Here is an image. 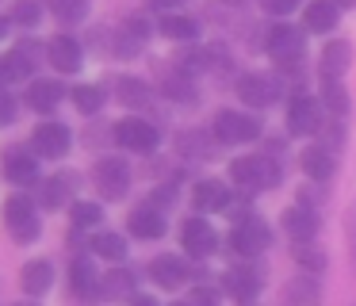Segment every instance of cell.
<instances>
[{
	"mask_svg": "<svg viewBox=\"0 0 356 306\" xmlns=\"http://www.w3.org/2000/svg\"><path fill=\"white\" fill-rule=\"evenodd\" d=\"M280 180H284V161L276 153H245L230 161V188L245 199L272 191Z\"/></svg>",
	"mask_w": 356,
	"mask_h": 306,
	"instance_id": "obj_1",
	"label": "cell"
},
{
	"mask_svg": "<svg viewBox=\"0 0 356 306\" xmlns=\"http://www.w3.org/2000/svg\"><path fill=\"white\" fill-rule=\"evenodd\" d=\"M264 54H268L284 73H295L302 54H307V31L291 27L287 19H280L276 27H268V35H264Z\"/></svg>",
	"mask_w": 356,
	"mask_h": 306,
	"instance_id": "obj_2",
	"label": "cell"
},
{
	"mask_svg": "<svg viewBox=\"0 0 356 306\" xmlns=\"http://www.w3.org/2000/svg\"><path fill=\"white\" fill-rule=\"evenodd\" d=\"M4 226L16 237V245H31L42 234V218H39V203L31 191H16L4 199Z\"/></svg>",
	"mask_w": 356,
	"mask_h": 306,
	"instance_id": "obj_3",
	"label": "cell"
},
{
	"mask_svg": "<svg viewBox=\"0 0 356 306\" xmlns=\"http://www.w3.org/2000/svg\"><path fill=\"white\" fill-rule=\"evenodd\" d=\"M234 218V230H230V249L238 252V257H261L264 249L272 245V230H268V222L261 218V214H253V211H234L230 214Z\"/></svg>",
	"mask_w": 356,
	"mask_h": 306,
	"instance_id": "obj_4",
	"label": "cell"
},
{
	"mask_svg": "<svg viewBox=\"0 0 356 306\" xmlns=\"http://www.w3.org/2000/svg\"><path fill=\"white\" fill-rule=\"evenodd\" d=\"M211 138L215 145H245L253 138H261V122L249 111H234V107H218L211 115Z\"/></svg>",
	"mask_w": 356,
	"mask_h": 306,
	"instance_id": "obj_5",
	"label": "cell"
},
{
	"mask_svg": "<svg viewBox=\"0 0 356 306\" xmlns=\"http://www.w3.org/2000/svg\"><path fill=\"white\" fill-rule=\"evenodd\" d=\"M111 142L123 153H154L161 145V130L149 119H142V115H127V119H119L111 127Z\"/></svg>",
	"mask_w": 356,
	"mask_h": 306,
	"instance_id": "obj_6",
	"label": "cell"
},
{
	"mask_svg": "<svg viewBox=\"0 0 356 306\" xmlns=\"http://www.w3.org/2000/svg\"><path fill=\"white\" fill-rule=\"evenodd\" d=\"M284 88H287V81H280L276 73H241L238 84H234L238 99L245 107H253V111H264V107L280 104Z\"/></svg>",
	"mask_w": 356,
	"mask_h": 306,
	"instance_id": "obj_7",
	"label": "cell"
},
{
	"mask_svg": "<svg viewBox=\"0 0 356 306\" xmlns=\"http://www.w3.org/2000/svg\"><path fill=\"white\" fill-rule=\"evenodd\" d=\"M92 184L96 191H100V199H108V203H119V199H127V191H131V165H127V157H100L92 165Z\"/></svg>",
	"mask_w": 356,
	"mask_h": 306,
	"instance_id": "obj_8",
	"label": "cell"
},
{
	"mask_svg": "<svg viewBox=\"0 0 356 306\" xmlns=\"http://www.w3.org/2000/svg\"><path fill=\"white\" fill-rule=\"evenodd\" d=\"M322 104H318L314 92H291V99H287V134L295 138H314L318 130H322Z\"/></svg>",
	"mask_w": 356,
	"mask_h": 306,
	"instance_id": "obj_9",
	"label": "cell"
},
{
	"mask_svg": "<svg viewBox=\"0 0 356 306\" xmlns=\"http://www.w3.org/2000/svg\"><path fill=\"white\" fill-rule=\"evenodd\" d=\"M261 287H264V275H261V268L253 264V257H249V264H238V268H226L222 272V295L226 298H234L238 306H249L257 295H261Z\"/></svg>",
	"mask_w": 356,
	"mask_h": 306,
	"instance_id": "obj_10",
	"label": "cell"
},
{
	"mask_svg": "<svg viewBox=\"0 0 356 306\" xmlns=\"http://www.w3.org/2000/svg\"><path fill=\"white\" fill-rule=\"evenodd\" d=\"M180 245H184V252L192 260H207L218 252V234L203 214H188V218L180 222Z\"/></svg>",
	"mask_w": 356,
	"mask_h": 306,
	"instance_id": "obj_11",
	"label": "cell"
},
{
	"mask_svg": "<svg viewBox=\"0 0 356 306\" xmlns=\"http://www.w3.org/2000/svg\"><path fill=\"white\" fill-rule=\"evenodd\" d=\"M70 145H73V134H70V127H65V122L47 119V122H39V127L31 130V153L39 161L65 157V153H70Z\"/></svg>",
	"mask_w": 356,
	"mask_h": 306,
	"instance_id": "obj_12",
	"label": "cell"
},
{
	"mask_svg": "<svg viewBox=\"0 0 356 306\" xmlns=\"http://www.w3.org/2000/svg\"><path fill=\"white\" fill-rule=\"evenodd\" d=\"M192 275H200V272L188 264V257H177V252H161V257L149 260V280H154L157 287H165V291L184 287Z\"/></svg>",
	"mask_w": 356,
	"mask_h": 306,
	"instance_id": "obj_13",
	"label": "cell"
},
{
	"mask_svg": "<svg viewBox=\"0 0 356 306\" xmlns=\"http://www.w3.org/2000/svg\"><path fill=\"white\" fill-rule=\"evenodd\" d=\"M70 295L85 306L100 303V268H96L92 257L70 260Z\"/></svg>",
	"mask_w": 356,
	"mask_h": 306,
	"instance_id": "obj_14",
	"label": "cell"
},
{
	"mask_svg": "<svg viewBox=\"0 0 356 306\" xmlns=\"http://www.w3.org/2000/svg\"><path fill=\"white\" fill-rule=\"evenodd\" d=\"M0 69H4V84L35 81V69H39V42H31V38L16 42L4 58H0Z\"/></svg>",
	"mask_w": 356,
	"mask_h": 306,
	"instance_id": "obj_15",
	"label": "cell"
},
{
	"mask_svg": "<svg viewBox=\"0 0 356 306\" xmlns=\"http://www.w3.org/2000/svg\"><path fill=\"white\" fill-rule=\"evenodd\" d=\"M47 61L58 69V73H81V65H85V46H81L77 35H70V31H62V35H54L47 42Z\"/></svg>",
	"mask_w": 356,
	"mask_h": 306,
	"instance_id": "obj_16",
	"label": "cell"
},
{
	"mask_svg": "<svg viewBox=\"0 0 356 306\" xmlns=\"http://www.w3.org/2000/svg\"><path fill=\"white\" fill-rule=\"evenodd\" d=\"M27 107H31V111H39V115H54L58 107L65 104V99H70V88H65L62 81H27Z\"/></svg>",
	"mask_w": 356,
	"mask_h": 306,
	"instance_id": "obj_17",
	"label": "cell"
},
{
	"mask_svg": "<svg viewBox=\"0 0 356 306\" xmlns=\"http://www.w3.org/2000/svg\"><path fill=\"white\" fill-rule=\"evenodd\" d=\"M280 303L284 306H322V275L299 272L284 283L280 291Z\"/></svg>",
	"mask_w": 356,
	"mask_h": 306,
	"instance_id": "obj_18",
	"label": "cell"
},
{
	"mask_svg": "<svg viewBox=\"0 0 356 306\" xmlns=\"http://www.w3.org/2000/svg\"><path fill=\"white\" fill-rule=\"evenodd\" d=\"M280 226H284V234L291 237V241H314L318 230H322V214L295 203V207H287V211L280 214Z\"/></svg>",
	"mask_w": 356,
	"mask_h": 306,
	"instance_id": "obj_19",
	"label": "cell"
},
{
	"mask_svg": "<svg viewBox=\"0 0 356 306\" xmlns=\"http://www.w3.org/2000/svg\"><path fill=\"white\" fill-rule=\"evenodd\" d=\"M353 69V42L348 38H330L318 54V76H330V81H341V76Z\"/></svg>",
	"mask_w": 356,
	"mask_h": 306,
	"instance_id": "obj_20",
	"label": "cell"
},
{
	"mask_svg": "<svg viewBox=\"0 0 356 306\" xmlns=\"http://www.w3.org/2000/svg\"><path fill=\"white\" fill-rule=\"evenodd\" d=\"M127 226H131V237H138V241H161L165 237V211L154 203H142L127 214Z\"/></svg>",
	"mask_w": 356,
	"mask_h": 306,
	"instance_id": "obj_21",
	"label": "cell"
},
{
	"mask_svg": "<svg viewBox=\"0 0 356 306\" xmlns=\"http://www.w3.org/2000/svg\"><path fill=\"white\" fill-rule=\"evenodd\" d=\"M73 191H77V176L73 172H54L47 180H39V203L47 211H62L73 203Z\"/></svg>",
	"mask_w": 356,
	"mask_h": 306,
	"instance_id": "obj_22",
	"label": "cell"
},
{
	"mask_svg": "<svg viewBox=\"0 0 356 306\" xmlns=\"http://www.w3.org/2000/svg\"><path fill=\"white\" fill-rule=\"evenodd\" d=\"M157 92H161L165 99H172V104H195V99H200L195 81L188 73H180L177 65H165L161 69V76H157Z\"/></svg>",
	"mask_w": 356,
	"mask_h": 306,
	"instance_id": "obj_23",
	"label": "cell"
},
{
	"mask_svg": "<svg viewBox=\"0 0 356 306\" xmlns=\"http://www.w3.org/2000/svg\"><path fill=\"white\" fill-rule=\"evenodd\" d=\"M230 203H234V191H230V184H222V180H200L192 188V207L200 214L230 211Z\"/></svg>",
	"mask_w": 356,
	"mask_h": 306,
	"instance_id": "obj_24",
	"label": "cell"
},
{
	"mask_svg": "<svg viewBox=\"0 0 356 306\" xmlns=\"http://www.w3.org/2000/svg\"><path fill=\"white\" fill-rule=\"evenodd\" d=\"M4 176H8V184L31 188V184H39V157L31 150H8L4 153Z\"/></svg>",
	"mask_w": 356,
	"mask_h": 306,
	"instance_id": "obj_25",
	"label": "cell"
},
{
	"mask_svg": "<svg viewBox=\"0 0 356 306\" xmlns=\"http://www.w3.org/2000/svg\"><path fill=\"white\" fill-rule=\"evenodd\" d=\"M299 168L310 184H330L333 172H337V157L325 153L322 145H307V150L299 153Z\"/></svg>",
	"mask_w": 356,
	"mask_h": 306,
	"instance_id": "obj_26",
	"label": "cell"
},
{
	"mask_svg": "<svg viewBox=\"0 0 356 306\" xmlns=\"http://www.w3.org/2000/svg\"><path fill=\"white\" fill-rule=\"evenodd\" d=\"M19 287H24L27 298H42L54 287V264H50V260H27V264L19 268Z\"/></svg>",
	"mask_w": 356,
	"mask_h": 306,
	"instance_id": "obj_27",
	"label": "cell"
},
{
	"mask_svg": "<svg viewBox=\"0 0 356 306\" xmlns=\"http://www.w3.org/2000/svg\"><path fill=\"white\" fill-rule=\"evenodd\" d=\"M154 31L161 38H172V42H195L200 23H195L192 15H184V12H161L157 23H154Z\"/></svg>",
	"mask_w": 356,
	"mask_h": 306,
	"instance_id": "obj_28",
	"label": "cell"
},
{
	"mask_svg": "<svg viewBox=\"0 0 356 306\" xmlns=\"http://www.w3.org/2000/svg\"><path fill=\"white\" fill-rule=\"evenodd\" d=\"M318 104H322V111H330L333 119H345V115L353 111L345 81H330V76H318Z\"/></svg>",
	"mask_w": 356,
	"mask_h": 306,
	"instance_id": "obj_29",
	"label": "cell"
},
{
	"mask_svg": "<svg viewBox=\"0 0 356 306\" xmlns=\"http://www.w3.org/2000/svg\"><path fill=\"white\" fill-rule=\"evenodd\" d=\"M88 252L100 260H111V264H123L127 252H131V245H127L123 234H111V230H96L92 237H88Z\"/></svg>",
	"mask_w": 356,
	"mask_h": 306,
	"instance_id": "obj_30",
	"label": "cell"
},
{
	"mask_svg": "<svg viewBox=\"0 0 356 306\" xmlns=\"http://www.w3.org/2000/svg\"><path fill=\"white\" fill-rule=\"evenodd\" d=\"M337 8L330 4V0H310V4H302V31L307 35H325V31L337 27Z\"/></svg>",
	"mask_w": 356,
	"mask_h": 306,
	"instance_id": "obj_31",
	"label": "cell"
},
{
	"mask_svg": "<svg viewBox=\"0 0 356 306\" xmlns=\"http://www.w3.org/2000/svg\"><path fill=\"white\" fill-rule=\"evenodd\" d=\"M177 153L180 157H188V161H207V157H215V138L207 134V130H180L177 134Z\"/></svg>",
	"mask_w": 356,
	"mask_h": 306,
	"instance_id": "obj_32",
	"label": "cell"
},
{
	"mask_svg": "<svg viewBox=\"0 0 356 306\" xmlns=\"http://www.w3.org/2000/svg\"><path fill=\"white\" fill-rule=\"evenodd\" d=\"M291 260L310 275H322L330 268V257H325V249L318 241H291Z\"/></svg>",
	"mask_w": 356,
	"mask_h": 306,
	"instance_id": "obj_33",
	"label": "cell"
},
{
	"mask_svg": "<svg viewBox=\"0 0 356 306\" xmlns=\"http://www.w3.org/2000/svg\"><path fill=\"white\" fill-rule=\"evenodd\" d=\"M134 295V272L115 264L111 272H100V298H131Z\"/></svg>",
	"mask_w": 356,
	"mask_h": 306,
	"instance_id": "obj_34",
	"label": "cell"
},
{
	"mask_svg": "<svg viewBox=\"0 0 356 306\" xmlns=\"http://www.w3.org/2000/svg\"><path fill=\"white\" fill-rule=\"evenodd\" d=\"M70 104L77 107L81 115H100L104 104H108V92L100 84H73L70 88Z\"/></svg>",
	"mask_w": 356,
	"mask_h": 306,
	"instance_id": "obj_35",
	"label": "cell"
},
{
	"mask_svg": "<svg viewBox=\"0 0 356 306\" xmlns=\"http://www.w3.org/2000/svg\"><path fill=\"white\" fill-rule=\"evenodd\" d=\"M104 222V207L96 199H73L70 203V226L73 230H100Z\"/></svg>",
	"mask_w": 356,
	"mask_h": 306,
	"instance_id": "obj_36",
	"label": "cell"
},
{
	"mask_svg": "<svg viewBox=\"0 0 356 306\" xmlns=\"http://www.w3.org/2000/svg\"><path fill=\"white\" fill-rule=\"evenodd\" d=\"M47 8L62 27H77L88 19V0H47Z\"/></svg>",
	"mask_w": 356,
	"mask_h": 306,
	"instance_id": "obj_37",
	"label": "cell"
},
{
	"mask_svg": "<svg viewBox=\"0 0 356 306\" xmlns=\"http://www.w3.org/2000/svg\"><path fill=\"white\" fill-rule=\"evenodd\" d=\"M119 99H123L127 107H149L154 104V92H149L146 81H138V76H119Z\"/></svg>",
	"mask_w": 356,
	"mask_h": 306,
	"instance_id": "obj_38",
	"label": "cell"
},
{
	"mask_svg": "<svg viewBox=\"0 0 356 306\" xmlns=\"http://www.w3.org/2000/svg\"><path fill=\"white\" fill-rule=\"evenodd\" d=\"M42 0H16V4L8 8V23H16V27H39L42 23Z\"/></svg>",
	"mask_w": 356,
	"mask_h": 306,
	"instance_id": "obj_39",
	"label": "cell"
},
{
	"mask_svg": "<svg viewBox=\"0 0 356 306\" xmlns=\"http://www.w3.org/2000/svg\"><path fill=\"white\" fill-rule=\"evenodd\" d=\"M172 65H177L180 73L195 76V73H203V69H211V61H207V50H203V46H184V50L172 58Z\"/></svg>",
	"mask_w": 356,
	"mask_h": 306,
	"instance_id": "obj_40",
	"label": "cell"
},
{
	"mask_svg": "<svg viewBox=\"0 0 356 306\" xmlns=\"http://www.w3.org/2000/svg\"><path fill=\"white\" fill-rule=\"evenodd\" d=\"M119 31H123V35H131L134 42H142V46H146V42H149V35H154V23H149L146 15H131V19H127Z\"/></svg>",
	"mask_w": 356,
	"mask_h": 306,
	"instance_id": "obj_41",
	"label": "cell"
},
{
	"mask_svg": "<svg viewBox=\"0 0 356 306\" xmlns=\"http://www.w3.org/2000/svg\"><path fill=\"white\" fill-rule=\"evenodd\" d=\"M299 8H302V0H261V12L276 15V19H287V15L299 12Z\"/></svg>",
	"mask_w": 356,
	"mask_h": 306,
	"instance_id": "obj_42",
	"label": "cell"
},
{
	"mask_svg": "<svg viewBox=\"0 0 356 306\" xmlns=\"http://www.w3.org/2000/svg\"><path fill=\"white\" fill-rule=\"evenodd\" d=\"M188 306H222V291L218 287H192Z\"/></svg>",
	"mask_w": 356,
	"mask_h": 306,
	"instance_id": "obj_43",
	"label": "cell"
},
{
	"mask_svg": "<svg viewBox=\"0 0 356 306\" xmlns=\"http://www.w3.org/2000/svg\"><path fill=\"white\" fill-rule=\"evenodd\" d=\"M322 203H325V184H314V188L307 184V188L299 191V207H310V211H318Z\"/></svg>",
	"mask_w": 356,
	"mask_h": 306,
	"instance_id": "obj_44",
	"label": "cell"
},
{
	"mask_svg": "<svg viewBox=\"0 0 356 306\" xmlns=\"http://www.w3.org/2000/svg\"><path fill=\"white\" fill-rule=\"evenodd\" d=\"M345 138H348L345 122H341V119H333V127H330V134H325V145H322V150L337 157V150H341V142H345Z\"/></svg>",
	"mask_w": 356,
	"mask_h": 306,
	"instance_id": "obj_45",
	"label": "cell"
},
{
	"mask_svg": "<svg viewBox=\"0 0 356 306\" xmlns=\"http://www.w3.org/2000/svg\"><path fill=\"white\" fill-rule=\"evenodd\" d=\"M12 119H16V99H12V92L0 88V127H8Z\"/></svg>",
	"mask_w": 356,
	"mask_h": 306,
	"instance_id": "obj_46",
	"label": "cell"
},
{
	"mask_svg": "<svg viewBox=\"0 0 356 306\" xmlns=\"http://www.w3.org/2000/svg\"><path fill=\"white\" fill-rule=\"evenodd\" d=\"M177 4H184V0H149V8H154V12H172Z\"/></svg>",
	"mask_w": 356,
	"mask_h": 306,
	"instance_id": "obj_47",
	"label": "cell"
},
{
	"mask_svg": "<svg viewBox=\"0 0 356 306\" xmlns=\"http://www.w3.org/2000/svg\"><path fill=\"white\" fill-rule=\"evenodd\" d=\"M127 303H131V306H161V303H157L154 295H131V298H127Z\"/></svg>",
	"mask_w": 356,
	"mask_h": 306,
	"instance_id": "obj_48",
	"label": "cell"
},
{
	"mask_svg": "<svg viewBox=\"0 0 356 306\" xmlns=\"http://www.w3.org/2000/svg\"><path fill=\"white\" fill-rule=\"evenodd\" d=\"M345 230H348V237H356V207L348 211V218H345Z\"/></svg>",
	"mask_w": 356,
	"mask_h": 306,
	"instance_id": "obj_49",
	"label": "cell"
},
{
	"mask_svg": "<svg viewBox=\"0 0 356 306\" xmlns=\"http://www.w3.org/2000/svg\"><path fill=\"white\" fill-rule=\"evenodd\" d=\"M330 4L337 8V12H341V8H345V12H348V8H356V0H330Z\"/></svg>",
	"mask_w": 356,
	"mask_h": 306,
	"instance_id": "obj_50",
	"label": "cell"
},
{
	"mask_svg": "<svg viewBox=\"0 0 356 306\" xmlns=\"http://www.w3.org/2000/svg\"><path fill=\"white\" fill-rule=\"evenodd\" d=\"M8 35V15H0V38Z\"/></svg>",
	"mask_w": 356,
	"mask_h": 306,
	"instance_id": "obj_51",
	"label": "cell"
},
{
	"mask_svg": "<svg viewBox=\"0 0 356 306\" xmlns=\"http://www.w3.org/2000/svg\"><path fill=\"white\" fill-rule=\"evenodd\" d=\"M8 306H39V298H24V303H8Z\"/></svg>",
	"mask_w": 356,
	"mask_h": 306,
	"instance_id": "obj_52",
	"label": "cell"
},
{
	"mask_svg": "<svg viewBox=\"0 0 356 306\" xmlns=\"http://www.w3.org/2000/svg\"><path fill=\"white\" fill-rule=\"evenodd\" d=\"M226 8H241V4H249V0H222Z\"/></svg>",
	"mask_w": 356,
	"mask_h": 306,
	"instance_id": "obj_53",
	"label": "cell"
},
{
	"mask_svg": "<svg viewBox=\"0 0 356 306\" xmlns=\"http://www.w3.org/2000/svg\"><path fill=\"white\" fill-rule=\"evenodd\" d=\"M348 257H353V268H356V237H353V249H348Z\"/></svg>",
	"mask_w": 356,
	"mask_h": 306,
	"instance_id": "obj_54",
	"label": "cell"
},
{
	"mask_svg": "<svg viewBox=\"0 0 356 306\" xmlns=\"http://www.w3.org/2000/svg\"><path fill=\"white\" fill-rule=\"evenodd\" d=\"M169 306H188V298H177V303H169Z\"/></svg>",
	"mask_w": 356,
	"mask_h": 306,
	"instance_id": "obj_55",
	"label": "cell"
},
{
	"mask_svg": "<svg viewBox=\"0 0 356 306\" xmlns=\"http://www.w3.org/2000/svg\"><path fill=\"white\" fill-rule=\"evenodd\" d=\"M0 88H8V84H4V69H0Z\"/></svg>",
	"mask_w": 356,
	"mask_h": 306,
	"instance_id": "obj_56",
	"label": "cell"
},
{
	"mask_svg": "<svg viewBox=\"0 0 356 306\" xmlns=\"http://www.w3.org/2000/svg\"><path fill=\"white\" fill-rule=\"evenodd\" d=\"M353 306H356V303H353Z\"/></svg>",
	"mask_w": 356,
	"mask_h": 306,
	"instance_id": "obj_57",
	"label": "cell"
}]
</instances>
